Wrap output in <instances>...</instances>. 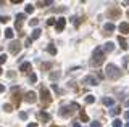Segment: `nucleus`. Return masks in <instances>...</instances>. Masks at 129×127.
Returning a JSON list of instances; mask_svg holds the SVG:
<instances>
[{
    "instance_id": "obj_1",
    "label": "nucleus",
    "mask_w": 129,
    "mask_h": 127,
    "mask_svg": "<svg viewBox=\"0 0 129 127\" xmlns=\"http://www.w3.org/2000/svg\"><path fill=\"white\" fill-rule=\"evenodd\" d=\"M105 76H107L110 81H116V79L121 77V69L118 66H115V64H108V66L105 68Z\"/></svg>"
},
{
    "instance_id": "obj_2",
    "label": "nucleus",
    "mask_w": 129,
    "mask_h": 127,
    "mask_svg": "<svg viewBox=\"0 0 129 127\" xmlns=\"http://www.w3.org/2000/svg\"><path fill=\"white\" fill-rule=\"evenodd\" d=\"M103 60H105V52H103L102 47H97L95 52H94V58L90 60V64L92 66H100L103 63Z\"/></svg>"
},
{
    "instance_id": "obj_3",
    "label": "nucleus",
    "mask_w": 129,
    "mask_h": 127,
    "mask_svg": "<svg viewBox=\"0 0 129 127\" xmlns=\"http://www.w3.org/2000/svg\"><path fill=\"white\" fill-rule=\"evenodd\" d=\"M79 108V105H76V103H73V105H68V106H61V109H60V116H63V118H68L69 114H73L74 109Z\"/></svg>"
},
{
    "instance_id": "obj_4",
    "label": "nucleus",
    "mask_w": 129,
    "mask_h": 127,
    "mask_svg": "<svg viewBox=\"0 0 129 127\" xmlns=\"http://www.w3.org/2000/svg\"><path fill=\"white\" fill-rule=\"evenodd\" d=\"M40 100H42V103H44V106H48V105H50V101H52L50 93H48V90H47L45 87H42V89H40Z\"/></svg>"
},
{
    "instance_id": "obj_5",
    "label": "nucleus",
    "mask_w": 129,
    "mask_h": 127,
    "mask_svg": "<svg viewBox=\"0 0 129 127\" xmlns=\"http://www.w3.org/2000/svg\"><path fill=\"white\" fill-rule=\"evenodd\" d=\"M8 50H10V53L18 55V53H19V50H21V44H19L18 40H13V42H11V44L8 45Z\"/></svg>"
},
{
    "instance_id": "obj_6",
    "label": "nucleus",
    "mask_w": 129,
    "mask_h": 127,
    "mask_svg": "<svg viewBox=\"0 0 129 127\" xmlns=\"http://www.w3.org/2000/svg\"><path fill=\"white\" fill-rule=\"evenodd\" d=\"M82 84H87V85H97L99 84V79L95 76H86L82 79Z\"/></svg>"
},
{
    "instance_id": "obj_7",
    "label": "nucleus",
    "mask_w": 129,
    "mask_h": 127,
    "mask_svg": "<svg viewBox=\"0 0 129 127\" xmlns=\"http://www.w3.org/2000/svg\"><path fill=\"white\" fill-rule=\"evenodd\" d=\"M64 26H66V19L64 18H58L56 19V24H55V31L56 32H61L64 29Z\"/></svg>"
},
{
    "instance_id": "obj_8",
    "label": "nucleus",
    "mask_w": 129,
    "mask_h": 127,
    "mask_svg": "<svg viewBox=\"0 0 129 127\" xmlns=\"http://www.w3.org/2000/svg\"><path fill=\"white\" fill-rule=\"evenodd\" d=\"M24 100L28 101V103H31V105H34V103L37 101V95L34 93V92H28L26 97H24Z\"/></svg>"
},
{
    "instance_id": "obj_9",
    "label": "nucleus",
    "mask_w": 129,
    "mask_h": 127,
    "mask_svg": "<svg viewBox=\"0 0 129 127\" xmlns=\"http://www.w3.org/2000/svg\"><path fill=\"white\" fill-rule=\"evenodd\" d=\"M121 15V10L116 8V7H113V8L108 10V18H116V16H120Z\"/></svg>"
},
{
    "instance_id": "obj_10",
    "label": "nucleus",
    "mask_w": 129,
    "mask_h": 127,
    "mask_svg": "<svg viewBox=\"0 0 129 127\" xmlns=\"http://www.w3.org/2000/svg\"><path fill=\"white\" fill-rule=\"evenodd\" d=\"M118 29H120L121 34H129V24L128 23H121L120 26H118Z\"/></svg>"
},
{
    "instance_id": "obj_11",
    "label": "nucleus",
    "mask_w": 129,
    "mask_h": 127,
    "mask_svg": "<svg viewBox=\"0 0 129 127\" xmlns=\"http://www.w3.org/2000/svg\"><path fill=\"white\" fill-rule=\"evenodd\" d=\"M29 69H31V63L29 61H24V63L19 66V71H23V73H28Z\"/></svg>"
},
{
    "instance_id": "obj_12",
    "label": "nucleus",
    "mask_w": 129,
    "mask_h": 127,
    "mask_svg": "<svg viewBox=\"0 0 129 127\" xmlns=\"http://www.w3.org/2000/svg\"><path fill=\"white\" fill-rule=\"evenodd\" d=\"M102 101H103V105H105V106H113V103H115L113 98H110V97H103Z\"/></svg>"
},
{
    "instance_id": "obj_13",
    "label": "nucleus",
    "mask_w": 129,
    "mask_h": 127,
    "mask_svg": "<svg viewBox=\"0 0 129 127\" xmlns=\"http://www.w3.org/2000/svg\"><path fill=\"white\" fill-rule=\"evenodd\" d=\"M113 48H115V45H113V42H108V44H105V47H103V52L107 53H110V52H113Z\"/></svg>"
},
{
    "instance_id": "obj_14",
    "label": "nucleus",
    "mask_w": 129,
    "mask_h": 127,
    "mask_svg": "<svg viewBox=\"0 0 129 127\" xmlns=\"http://www.w3.org/2000/svg\"><path fill=\"white\" fill-rule=\"evenodd\" d=\"M40 34H42V31H40V29H34V31H32L31 39H32V40H36V39H39V37H40Z\"/></svg>"
},
{
    "instance_id": "obj_15",
    "label": "nucleus",
    "mask_w": 129,
    "mask_h": 127,
    "mask_svg": "<svg viewBox=\"0 0 129 127\" xmlns=\"http://www.w3.org/2000/svg\"><path fill=\"white\" fill-rule=\"evenodd\" d=\"M103 29H105L107 32H113V31H115V24H113V23H107V24L103 26Z\"/></svg>"
},
{
    "instance_id": "obj_16",
    "label": "nucleus",
    "mask_w": 129,
    "mask_h": 127,
    "mask_svg": "<svg viewBox=\"0 0 129 127\" xmlns=\"http://www.w3.org/2000/svg\"><path fill=\"white\" fill-rule=\"evenodd\" d=\"M39 118L42 119V121H50V116H48L47 113H44V111H42V113H39Z\"/></svg>"
},
{
    "instance_id": "obj_17",
    "label": "nucleus",
    "mask_w": 129,
    "mask_h": 127,
    "mask_svg": "<svg viewBox=\"0 0 129 127\" xmlns=\"http://www.w3.org/2000/svg\"><path fill=\"white\" fill-rule=\"evenodd\" d=\"M118 40H120V44H121V48H123V50H126V48H128V44H126V40H124V39H123L121 36H120V39H118Z\"/></svg>"
},
{
    "instance_id": "obj_18",
    "label": "nucleus",
    "mask_w": 129,
    "mask_h": 127,
    "mask_svg": "<svg viewBox=\"0 0 129 127\" xmlns=\"http://www.w3.org/2000/svg\"><path fill=\"white\" fill-rule=\"evenodd\" d=\"M47 52H48L50 55H56V48L53 45H48V47H47Z\"/></svg>"
},
{
    "instance_id": "obj_19",
    "label": "nucleus",
    "mask_w": 129,
    "mask_h": 127,
    "mask_svg": "<svg viewBox=\"0 0 129 127\" xmlns=\"http://www.w3.org/2000/svg\"><path fill=\"white\" fill-rule=\"evenodd\" d=\"M94 101H95L94 95H87V97H86V103H87V105H92Z\"/></svg>"
},
{
    "instance_id": "obj_20",
    "label": "nucleus",
    "mask_w": 129,
    "mask_h": 127,
    "mask_svg": "<svg viewBox=\"0 0 129 127\" xmlns=\"http://www.w3.org/2000/svg\"><path fill=\"white\" fill-rule=\"evenodd\" d=\"M13 34H15V32H13V29H7V31H5V37H7V39H11Z\"/></svg>"
},
{
    "instance_id": "obj_21",
    "label": "nucleus",
    "mask_w": 129,
    "mask_h": 127,
    "mask_svg": "<svg viewBox=\"0 0 129 127\" xmlns=\"http://www.w3.org/2000/svg\"><path fill=\"white\" fill-rule=\"evenodd\" d=\"M26 18V15H24V13H19L18 16H16V21H18V23H23V19Z\"/></svg>"
},
{
    "instance_id": "obj_22",
    "label": "nucleus",
    "mask_w": 129,
    "mask_h": 127,
    "mask_svg": "<svg viewBox=\"0 0 129 127\" xmlns=\"http://www.w3.org/2000/svg\"><path fill=\"white\" fill-rule=\"evenodd\" d=\"M81 119H82V122H87V121H89V116H87L84 111H81Z\"/></svg>"
},
{
    "instance_id": "obj_23",
    "label": "nucleus",
    "mask_w": 129,
    "mask_h": 127,
    "mask_svg": "<svg viewBox=\"0 0 129 127\" xmlns=\"http://www.w3.org/2000/svg\"><path fill=\"white\" fill-rule=\"evenodd\" d=\"M121 126H123V124H121L120 119H115V121H113V127H121Z\"/></svg>"
},
{
    "instance_id": "obj_24",
    "label": "nucleus",
    "mask_w": 129,
    "mask_h": 127,
    "mask_svg": "<svg viewBox=\"0 0 129 127\" xmlns=\"http://www.w3.org/2000/svg\"><path fill=\"white\" fill-rule=\"evenodd\" d=\"M120 111H121V108H113V109H111V116H116Z\"/></svg>"
},
{
    "instance_id": "obj_25",
    "label": "nucleus",
    "mask_w": 129,
    "mask_h": 127,
    "mask_svg": "<svg viewBox=\"0 0 129 127\" xmlns=\"http://www.w3.org/2000/svg\"><path fill=\"white\" fill-rule=\"evenodd\" d=\"M19 119H23V121H24V119H28V114H26L24 111H21V113H19Z\"/></svg>"
},
{
    "instance_id": "obj_26",
    "label": "nucleus",
    "mask_w": 129,
    "mask_h": 127,
    "mask_svg": "<svg viewBox=\"0 0 129 127\" xmlns=\"http://www.w3.org/2000/svg\"><path fill=\"white\" fill-rule=\"evenodd\" d=\"M29 81H31V82H36V81H37V76H36L34 73H32L31 76H29Z\"/></svg>"
},
{
    "instance_id": "obj_27",
    "label": "nucleus",
    "mask_w": 129,
    "mask_h": 127,
    "mask_svg": "<svg viewBox=\"0 0 129 127\" xmlns=\"http://www.w3.org/2000/svg\"><path fill=\"white\" fill-rule=\"evenodd\" d=\"M7 61V55H0V64H3Z\"/></svg>"
},
{
    "instance_id": "obj_28",
    "label": "nucleus",
    "mask_w": 129,
    "mask_h": 127,
    "mask_svg": "<svg viewBox=\"0 0 129 127\" xmlns=\"http://www.w3.org/2000/svg\"><path fill=\"white\" fill-rule=\"evenodd\" d=\"M32 11H34V7H32V5H28V7H26V13H32Z\"/></svg>"
},
{
    "instance_id": "obj_29",
    "label": "nucleus",
    "mask_w": 129,
    "mask_h": 127,
    "mask_svg": "<svg viewBox=\"0 0 129 127\" xmlns=\"http://www.w3.org/2000/svg\"><path fill=\"white\" fill-rule=\"evenodd\" d=\"M8 16H0V23H8Z\"/></svg>"
},
{
    "instance_id": "obj_30",
    "label": "nucleus",
    "mask_w": 129,
    "mask_h": 127,
    "mask_svg": "<svg viewBox=\"0 0 129 127\" xmlns=\"http://www.w3.org/2000/svg\"><path fill=\"white\" fill-rule=\"evenodd\" d=\"M58 76H60V73H58V71H56V73H52V74H50V79H56Z\"/></svg>"
},
{
    "instance_id": "obj_31",
    "label": "nucleus",
    "mask_w": 129,
    "mask_h": 127,
    "mask_svg": "<svg viewBox=\"0 0 129 127\" xmlns=\"http://www.w3.org/2000/svg\"><path fill=\"white\" fill-rule=\"evenodd\" d=\"M90 127H102V126H100V122H99V121H94L92 124H90Z\"/></svg>"
},
{
    "instance_id": "obj_32",
    "label": "nucleus",
    "mask_w": 129,
    "mask_h": 127,
    "mask_svg": "<svg viewBox=\"0 0 129 127\" xmlns=\"http://www.w3.org/2000/svg\"><path fill=\"white\" fill-rule=\"evenodd\" d=\"M47 24H48V26H52V24H56V23H55V18H50L48 21H47Z\"/></svg>"
},
{
    "instance_id": "obj_33",
    "label": "nucleus",
    "mask_w": 129,
    "mask_h": 127,
    "mask_svg": "<svg viewBox=\"0 0 129 127\" xmlns=\"http://www.w3.org/2000/svg\"><path fill=\"white\" fill-rule=\"evenodd\" d=\"M31 44H32V39L28 37V39H26V47H31Z\"/></svg>"
},
{
    "instance_id": "obj_34",
    "label": "nucleus",
    "mask_w": 129,
    "mask_h": 127,
    "mask_svg": "<svg viewBox=\"0 0 129 127\" xmlns=\"http://www.w3.org/2000/svg\"><path fill=\"white\" fill-rule=\"evenodd\" d=\"M39 24V19H31V26H37Z\"/></svg>"
},
{
    "instance_id": "obj_35",
    "label": "nucleus",
    "mask_w": 129,
    "mask_h": 127,
    "mask_svg": "<svg viewBox=\"0 0 129 127\" xmlns=\"http://www.w3.org/2000/svg\"><path fill=\"white\" fill-rule=\"evenodd\" d=\"M5 111H8V113H10V111H11V106H10V105H5Z\"/></svg>"
},
{
    "instance_id": "obj_36",
    "label": "nucleus",
    "mask_w": 129,
    "mask_h": 127,
    "mask_svg": "<svg viewBox=\"0 0 129 127\" xmlns=\"http://www.w3.org/2000/svg\"><path fill=\"white\" fill-rule=\"evenodd\" d=\"M2 92H5V85H3V84H0V93H2Z\"/></svg>"
},
{
    "instance_id": "obj_37",
    "label": "nucleus",
    "mask_w": 129,
    "mask_h": 127,
    "mask_svg": "<svg viewBox=\"0 0 129 127\" xmlns=\"http://www.w3.org/2000/svg\"><path fill=\"white\" fill-rule=\"evenodd\" d=\"M28 127H37V124H36V122H31V124H29Z\"/></svg>"
},
{
    "instance_id": "obj_38",
    "label": "nucleus",
    "mask_w": 129,
    "mask_h": 127,
    "mask_svg": "<svg viewBox=\"0 0 129 127\" xmlns=\"http://www.w3.org/2000/svg\"><path fill=\"white\" fill-rule=\"evenodd\" d=\"M73 127H81V124H79V122H74V124H73Z\"/></svg>"
},
{
    "instance_id": "obj_39",
    "label": "nucleus",
    "mask_w": 129,
    "mask_h": 127,
    "mask_svg": "<svg viewBox=\"0 0 129 127\" xmlns=\"http://www.w3.org/2000/svg\"><path fill=\"white\" fill-rule=\"evenodd\" d=\"M124 118H126V119H129V111H126V113H124Z\"/></svg>"
},
{
    "instance_id": "obj_40",
    "label": "nucleus",
    "mask_w": 129,
    "mask_h": 127,
    "mask_svg": "<svg viewBox=\"0 0 129 127\" xmlns=\"http://www.w3.org/2000/svg\"><path fill=\"white\" fill-rule=\"evenodd\" d=\"M126 127H129V122H128V124H126Z\"/></svg>"
},
{
    "instance_id": "obj_41",
    "label": "nucleus",
    "mask_w": 129,
    "mask_h": 127,
    "mask_svg": "<svg viewBox=\"0 0 129 127\" xmlns=\"http://www.w3.org/2000/svg\"><path fill=\"white\" fill-rule=\"evenodd\" d=\"M0 74H2V69H0Z\"/></svg>"
},
{
    "instance_id": "obj_42",
    "label": "nucleus",
    "mask_w": 129,
    "mask_h": 127,
    "mask_svg": "<svg viewBox=\"0 0 129 127\" xmlns=\"http://www.w3.org/2000/svg\"><path fill=\"white\" fill-rule=\"evenodd\" d=\"M128 16H129V11H128Z\"/></svg>"
}]
</instances>
